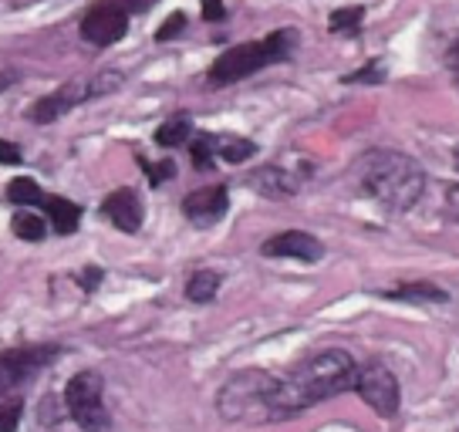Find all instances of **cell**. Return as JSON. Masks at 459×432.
<instances>
[{
    "label": "cell",
    "instance_id": "6da1fadb",
    "mask_svg": "<svg viewBox=\"0 0 459 432\" xmlns=\"http://www.w3.org/2000/svg\"><path fill=\"white\" fill-rule=\"evenodd\" d=\"M355 382H359V361L344 348H325L311 359H304L290 375H281V389H277L281 422L355 389Z\"/></svg>",
    "mask_w": 459,
    "mask_h": 432
},
{
    "label": "cell",
    "instance_id": "7a4b0ae2",
    "mask_svg": "<svg viewBox=\"0 0 459 432\" xmlns=\"http://www.w3.org/2000/svg\"><path fill=\"white\" fill-rule=\"evenodd\" d=\"M361 189L382 203L388 213H409L422 193H426V173L412 156L395 152V149H378L361 156L359 162Z\"/></svg>",
    "mask_w": 459,
    "mask_h": 432
},
{
    "label": "cell",
    "instance_id": "3957f363",
    "mask_svg": "<svg viewBox=\"0 0 459 432\" xmlns=\"http://www.w3.org/2000/svg\"><path fill=\"white\" fill-rule=\"evenodd\" d=\"M277 389H281V375H271L264 368H244V372L230 375L223 389L216 392V409L227 422H247V426L281 422Z\"/></svg>",
    "mask_w": 459,
    "mask_h": 432
},
{
    "label": "cell",
    "instance_id": "277c9868",
    "mask_svg": "<svg viewBox=\"0 0 459 432\" xmlns=\"http://www.w3.org/2000/svg\"><path fill=\"white\" fill-rule=\"evenodd\" d=\"M294 51H298V30L281 28V30H273L271 38H264V41H247V44H237V48L223 51V55L210 65L206 82L216 88H227V85H233V82H244L250 74H257L260 68H267V65L287 61Z\"/></svg>",
    "mask_w": 459,
    "mask_h": 432
},
{
    "label": "cell",
    "instance_id": "5b68a950",
    "mask_svg": "<svg viewBox=\"0 0 459 432\" xmlns=\"http://www.w3.org/2000/svg\"><path fill=\"white\" fill-rule=\"evenodd\" d=\"M118 85H122V74L118 72H101V74H95V78H74V82H65V85L55 88L51 95H44V99L34 101L30 122L48 125V122H55V118L68 116V112L78 108L82 101L101 99V95L115 91Z\"/></svg>",
    "mask_w": 459,
    "mask_h": 432
},
{
    "label": "cell",
    "instance_id": "8992f818",
    "mask_svg": "<svg viewBox=\"0 0 459 432\" xmlns=\"http://www.w3.org/2000/svg\"><path fill=\"white\" fill-rule=\"evenodd\" d=\"M68 416L85 432H108V409H105V382L95 368H82L65 385Z\"/></svg>",
    "mask_w": 459,
    "mask_h": 432
},
{
    "label": "cell",
    "instance_id": "52a82bcc",
    "mask_svg": "<svg viewBox=\"0 0 459 432\" xmlns=\"http://www.w3.org/2000/svg\"><path fill=\"white\" fill-rule=\"evenodd\" d=\"M57 359V348L51 345H34V348H11L0 355V402L17 399L14 392L41 372L44 365Z\"/></svg>",
    "mask_w": 459,
    "mask_h": 432
},
{
    "label": "cell",
    "instance_id": "ba28073f",
    "mask_svg": "<svg viewBox=\"0 0 459 432\" xmlns=\"http://www.w3.org/2000/svg\"><path fill=\"white\" fill-rule=\"evenodd\" d=\"M355 392L361 395V402L368 405V409H375L382 419L399 416V405H402L399 378H395L392 368L382 365V361L359 365V382H355Z\"/></svg>",
    "mask_w": 459,
    "mask_h": 432
},
{
    "label": "cell",
    "instance_id": "9c48e42d",
    "mask_svg": "<svg viewBox=\"0 0 459 432\" xmlns=\"http://www.w3.org/2000/svg\"><path fill=\"white\" fill-rule=\"evenodd\" d=\"M129 11H126V4L122 0H99V4H91L82 17V38L88 44H95V48H112L126 38V30H129Z\"/></svg>",
    "mask_w": 459,
    "mask_h": 432
},
{
    "label": "cell",
    "instance_id": "30bf717a",
    "mask_svg": "<svg viewBox=\"0 0 459 432\" xmlns=\"http://www.w3.org/2000/svg\"><path fill=\"white\" fill-rule=\"evenodd\" d=\"M260 254H264V257H277V260L317 264V260L325 257V244L317 240L315 233H307V230H284L260 246Z\"/></svg>",
    "mask_w": 459,
    "mask_h": 432
},
{
    "label": "cell",
    "instance_id": "8fae6325",
    "mask_svg": "<svg viewBox=\"0 0 459 432\" xmlns=\"http://www.w3.org/2000/svg\"><path fill=\"white\" fill-rule=\"evenodd\" d=\"M247 186L254 189L257 196L267 200H287V196H298L304 186V179L298 173H290L284 166H260L247 173Z\"/></svg>",
    "mask_w": 459,
    "mask_h": 432
},
{
    "label": "cell",
    "instance_id": "7c38bea8",
    "mask_svg": "<svg viewBox=\"0 0 459 432\" xmlns=\"http://www.w3.org/2000/svg\"><path fill=\"white\" fill-rule=\"evenodd\" d=\"M227 210H230L227 186H203L183 200V213H186V220L196 223V227H213V223L223 220Z\"/></svg>",
    "mask_w": 459,
    "mask_h": 432
},
{
    "label": "cell",
    "instance_id": "4fadbf2b",
    "mask_svg": "<svg viewBox=\"0 0 459 432\" xmlns=\"http://www.w3.org/2000/svg\"><path fill=\"white\" fill-rule=\"evenodd\" d=\"M101 213L108 216V220H112L122 233H139V230H143V216H145L143 196H139L135 189H129V186L108 193V196H105V203H101Z\"/></svg>",
    "mask_w": 459,
    "mask_h": 432
},
{
    "label": "cell",
    "instance_id": "5bb4252c",
    "mask_svg": "<svg viewBox=\"0 0 459 432\" xmlns=\"http://www.w3.org/2000/svg\"><path fill=\"white\" fill-rule=\"evenodd\" d=\"M41 213L48 216V223L55 227V233H65V237L78 230V223H82V206L65 200V196H48L41 203Z\"/></svg>",
    "mask_w": 459,
    "mask_h": 432
},
{
    "label": "cell",
    "instance_id": "9a60e30c",
    "mask_svg": "<svg viewBox=\"0 0 459 432\" xmlns=\"http://www.w3.org/2000/svg\"><path fill=\"white\" fill-rule=\"evenodd\" d=\"M388 301H409V304H446L449 294L443 288H436L429 281H412V284H399V288L385 290Z\"/></svg>",
    "mask_w": 459,
    "mask_h": 432
},
{
    "label": "cell",
    "instance_id": "2e32d148",
    "mask_svg": "<svg viewBox=\"0 0 459 432\" xmlns=\"http://www.w3.org/2000/svg\"><path fill=\"white\" fill-rule=\"evenodd\" d=\"M254 156H257V143H250L244 135H216V159H223L227 166H240Z\"/></svg>",
    "mask_w": 459,
    "mask_h": 432
},
{
    "label": "cell",
    "instance_id": "e0dca14e",
    "mask_svg": "<svg viewBox=\"0 0 459 432\" xmlns=\"http://www.w3.org/2000/svg\"><path fill=\"white\" fill-rule=\"evenodd\" d=\"M7 200L17 203V206H24V210H41V203L48 200V193H44L34 179H28V176H17V179H11V186H7Z\"/></svg>",
    "mask_w": 459,
    "mask_h": 432
},
{
    "label": "cell",
    "instance_id": "ac0fdd59",
    "mask_svg": "<svg viewBox=\"0 0 459 432\" xmlns=\"http://www.w3.org/2000/svg\"><path fill=\"white\" fill-rule=\"evenodd\" d=\"M11 230H14L17 240H28V244H38L48 237V220H44L38 210H21V213L11 220Z\"/></svg>",
    "mask_w": 459,
    "mask_h": 432
},
{
    "label": "cell",
    "instance_id": "d6986e66",
    "mask_svg": "<svg viewBox=\"0 0 459 432\" xmlns=\"http://www.w3.org/2000/svg\"><path fill=\"white\" fill-rule=\"evenodd\" d=\"M220 284H223V277L216 271H196L186 281V298L193 304H210L220 294Z\"/></svg>",
    "mask_w": 459,
    "mask_h": 432
},
{
    "label": "cell",
    "instance_id": "ffe728a7",
    "mask_svg": "<svg viewBox=\"0 0 459 432\" xmlns=\"http://www.w3.org/2000/svg\"><path fill=\"white\" fill-rule=\"evenodd\" d=\"M189 135H193V125H189V118L176 116L169 122H162L156 129V143L166 145V149H176V145H189Z\"/></svg>",
    "mask_w": 459,
    "mask_h": 432
},
{
    "label": "cell",
    "instance_id": "44dd1931",
    "mask_svg": "<svg viewBox=\"0 0 459 432\" xmlns=\"http://www.w3.org/2000/svg\"><path fill=\"white\" fill-rule=\"evenodd\" d=\"M361 21H365V7H338V11H331V17H328V30L348 38V34H359Z\"/></svg>",
    "mask_w": 459,
    "mask_h": 432
},
{
    "label": "cell",
    "instance_id": "7402d4cb",
    "mask_svg": "<svg viewBox=\"0 0 459 432\" xmlns=\"http://www.w3.org/2000/svg\"><path fill=\"white\" fill-rule=\"evenodd\" d=\"M189 156L196 162V169H213L216 166V135L200 132L189 139Z\"/></svg>",
    "mask_w": 459,
    "mask_h": 432
},
{
    "label": "cell",
    "instance_id": "603a6c76",
    "mask_svg": "<svg viewBox=\"0 0 459 432\" xmlns=\"http://www.w3.org/2000/svg\"><path fill=\"white\" fill-rule=\"evenodd\" d=\"M382 78H385V68H382L378 61H372V65H365L361 72H351L344 82H348V85H351V82H359V85H378Z\"/></svg>",
    "mask_w": 459,
    "mask_h": 432
},
{
    "label": "cell",
    "instance_id": "cb8c5ba5",
    "mask_svg": "<svg viewBox=\"0 0 459 432\" xmlns=\"http://www.w3.org/2000/svg\"><path fill=\"white\" fill-rule=\"evenodd\" d=\"M183 24H186V14H179V11L169 14V21L156 30V41H172V38H179V34H183Z\"/></svg>",
    "mask_w": 459,
    "mask_h": 432
},
{
    "label": "cell",
    "instance_id": "d4e9b609",
    "mask_svg": "<svg viewBox=\"0 0 459 432\" xmlns=\"http://www.w3.org/2000/svg\"><path fill=\"white\" fill-rule=\"evenodd\" d=\"M139 162H143V169L149 173L152 183H162V179H172V176H176V166H172V162H162V166H152L149 159H139Z\"/></svg>",
    "mask_w": 459,
    "mask_h": 432
},
{
    "label": "cell",
    "instance_id": "484cf974",
    "mask_svg": "<svg viewBox=\"0 0 459 432\" xmlns=\"http://www.w3.org/2000/svg\"><path fill=\"white\" fill-rule=\"evenodd\" d=\"M17 162H21V149L14 143L0 139V166H17Z\"/></svg>",
    "mask_w": 459,
    "mask_h": 432
},
{
    "label": "cell",
    "instance_id": "4316f807",
    "mask_svg": "<svg viewBox=\"0 0 459 432\" xmlns=\"http://www.w3.org/2000/svg\"><path fill=\"white\" fill-rule=\"evenodd\" d=\"M99 281H101V271H99V267H85V271L78 274V284H82L85 290H95V288H99Z\"/></svg>",
    "mask_w": 459,
    "mask_h": 432
},
{
    "label": "cell",
    "instance_id": "83f0119b",
    "mask_svg": "<svg viewBox=\"0 0 459 432\" xmlns=\"http://www.w3.org/2000/svg\"><path fill=\"white\" fill-rule=\"evenodd\" d=\"M223 14V0H203V21H220Z\"/></svg>",
    "mask_w": 459,
    "mask_h": 432
},
{
    "label": "cell",
    "instance_id": "f1b7e54d",
    "mask_svg": "<svg viewBox=\"0 0 459 432\" xmlns=\"http://www.w3.org/2000/svg\"><path fill=\"white\" fill-rule=\"evenodd\" d=\"M122 4H126L129 14H139V11H149V7H152V0H122Z\"/></svg>",
    "mask_w": 459,
    "mask_h": 432
},
{
    "label": "cell",
    "instance_id": "f546056e",
    "mask_svg": "<svg viewBox=\"0 0 459 432\" xmlns=\"http://www.w3.org/2000/svg\"><path fill=\"white\" fill-rule=\"evenodd\" d=\"M449 65H453V72L459 74V38L453 41V48H449Z\"/></svg>",
    "mask_w": 459,
    "mask_h": 432
},
{
    "label": "cell",
    "instance_id": "4dcf8cb0",
    "mask_svg": "<svg viewBox=\"0 0 459 432\" xmlns=\"http://www.w3.org/2000/svg\"><path fill=\"white\" fill-rule=\"evenodd\" d=\"M11 78H14V74H0V91H4V88H7V85H14Z\"/></svg>",
    "mask_w": 459,
    "mask_h": 432
}]
</instances>
